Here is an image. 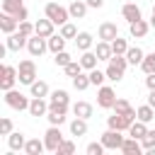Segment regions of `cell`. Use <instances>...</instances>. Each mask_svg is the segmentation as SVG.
Returning <instances> with one entry per match:
<instances>
[{
    "label": "cell",
    "instance_id": "b9f144b4",
    "mask_svg": "<svg viewBox=\"0 0 155 155\" xmlns=\"http://www.w3.org/2000/svg\"><path fill=\"white\" fill-rule=\"evenodd\" d=\"M73 153H75V143H73V140H65V138H63V143L58 145L56 155H73Z\"/></svg>",
    "mask_w": 155,
    "mask_h": 155
},
{
    "label": "cell",
    "instance_id": "5bb4252c",
    "mask_svg": "<svg viewBox=\"0 0 155 155\" xmlns=\"http://www.w3.org/2000/svg\"><path fill=\"white\" fill-rule=\"evenodd\" d=\"M29 114L31 116H46L48 114V102H46V97H31V102H29Z\"/></svg>",
    "mask_w": 155,
    "mask_h": 155
},
{
    "label": "cell",
    "instance_id": "f6af8a7d",
    "mask_svg": "<svg viewBox=\"0 0 155 155\" xmlns=\"http://www.w3.org/2000/svg\"><path fill=\"white\" fill-rule=\"evenodd\" d=\"M104 150H107V148H104V143H102V140H97V143H90V145L85 148V153H87V155H102Z\"/></svg>",
    "mask_w": 155,
    "mask_h": 155
},
{
    "label": "cell",
    "instance_id": "60d3db41",
    "mask_svg": "<svg viewBox=\"0 0 155 155\" xmlns=\"http://www.w3.org/2000/svg\"><path fill=\"white\" fill-rule=\"evenodd\" d=\"M70 61H73V56H70L68 51H58V53H53V63H56L58 68H65Z\"/></svg>",
    "mask_w": 155,
    "mask_h": 155
},
{
    "label": "cell",
    "instance_id": "44dd1931",
    "mask_svg": "<svg viewBox=\"0 0 155 155\" xmlns=\"http://www.w3.org/2000/svg\"><path fill=\"white\" fill-rule=\"evenodd\" d=\"M73 41H75L78 51H90V48L94 46V36H92L90 31H78V36H75Z\"/></svg>",
    "mask_w": 155,
    "mask_h": 155
},
{
    "label": "cell",
    "instance_id": "f5cc1de1",
    "mask_svg": "<svg viewBox=\"0 0 155 155\" xmlns=\"http://www.w3.org/2000/svg\"><path fill=\"white\" fill-rule=\"evenodd\" d=\"M153 15H155V5H153Z\"/></svg>",
    "mask_w": 155,
    "mask_h": 155
},
{
    "label": "cell",
    "instance_id": "30bf717a",
    "mask_svg": "<svg viewBox=\"0 0 155 155\" xmlns=\"http://www.w3.org/2000/svg\"><path fill=\"white\" fill-rule=\"evenodd\" d=\"M44 143H46V150L48 153H56L58 150V145L63 143V133H61V126H48L46 128V133H44Z\"/></svg>",
    "mask_w": 155,
    "mask_h": 155
},
{
    "label": "cell",
    "instance_id": "4dcf8cb0",
    "mask_svg": "<svg viewBox=\"0 0 155 155\" xmlns=\"http://www.w3.org/2000/svg\"><path fill=\"white\" fill-rule=\"evenodd\" d=\"M126 133L140 140V138H143V136L148 133V124H145V121H140V119H136V121H133V124L128 126V131H126Z\"/></svg>",
    "mask_w": 155,
    "mask_h": 155
},
{
    "label": "cell",
    "instance_id": "bcb514c9",
    "mask_svg": "<svg viewBox=\"0 0 155 155\" xmlns=\"http://www.w3.org/2000/svg\"><path fill=\"white\" fill-rule=\"evenodd\" d=\"M17 31H22L24 36H34V24L29 22V19H24V22H19V29Z\"/></svg>",
    "mask_w": 155,
    "mask_h": 155
},
{
    "label": "cell",
    "instance_id": "83f0119b",
    "mask_svg": "<svg viewBox=\"0 0 155 155\" xmlns=\"http://www.w3.org/2000/svg\"><path fill=\"white\" fill-rule=\"evenodd\" d=\"M78 61H80V65H82L85 70H92V68H97V61H99V58H97L94 51H82Z\"/></svg>",
    "mask_w": 155,
    "mask_h": 155
},
{
    "label": "cell",
    "instance_id": "ee69618b",
    "mask_svg": "<svg viewBox=\"0 0 155 155\" xmlns=\"http://www.w3.org/2000/svg\"><path fill=\"white\" fill-rule=\"evenodd\" d=\"M61 34H63L65 39H75V36H78V27H75L73 22H65V24L61 27Z\"/></svg>",
    "mask_w": 155,
    "mask_h": 155
},
{
    "label": "cell",
    "instance_id": "ac0fdd59",
    "mask_svg": "<svg viewBox=\"0 0 155 155\" xmlns=\"http://www.w3.org/2000/svg\"><path fill=\"white\" fill-rule=\"evenodd\" d=\"M53 27H56V24H53V22H51V19H48V17L44 15V19H39V22H34V34H39V36H44V39H48L51 34H56V31H53Z\"/></svg>",
    "mask_w": 155,
    "mask_h": 155
},
{
    "label": "cell",
    "instance_id": "6da1fadb",
    "mask_svg": "<svg viewBox=\"0 0 155 155\" xmlns=\"http://www.w3.org/2000/svg\"><path fill=\"white\" fill-rule=\"evenodd\" d=\"M126 68H128V58H126V56H111V61H107V68H104L107 80H111V82L124 80Z\"/></svg>",
    "mask_w": 155,
    "mask_h": 155
},
{
    "label": "cell",
    "instance_id": "816d5d0a",
    "mask_svg": "<svg viewBox=\"0 0 155 155\" xmlns=\"http://www.w3.org/2000/svg\"><path fill=\"white\" fill-rule=\"evenodd\" d=\"M150 27H155V15H150Z\"/></svg>",
    "mask_w": 155,
    "mask_h": 155
},
{
    "label": "cell",
    "instance_id": "4316f807",
    "mask_svg": "<svg viewBox=\"0 0 155 155\" xmlns=\"http://www.w3.org/2000/svg\"><path fill=\"white\" fill-rule=\"evenodd\" d=\"M7 145H10V150H24V145H27V138H24V133H19V131H12V133L7 136Z\"/></svg>",
    "mask_w": 155,
    "mask_h": 155
},
{
    "label": "cell",
    "instance_id": "f546056e",
    "mask_svg": "<svg viewBox=\"0 0 155 155\" xmlns=\"http://www.w3.org/2000/svg\"><path fill=\"white\" fill-rule=\"evenodd\" d=\"M85 133H87V119H80V116H75V119L70 121V136L80 138V136H85Z\"/></svg>",
    "mask_w": 155,
    "mask_h": 155
},
{
    "label": "cell",
    "instance_id": "8fae6325",
    "mask_svg": "<svg viewBox=\"0 0 155 155\" xmlns=\"http://www.w3.org/2000/svg\"><path fill=\"white\" fill-rule=\"evenodd\" d=\"M136 119H131L128 114H119L114 111L111 116H107V128H116V131H128V126L133 124Z\"/></svg>",
    "mask_w": 155,
    "mask_h": 155
},
{
    "label": "cell",
    "instance_id": "d590c367",
    "mask_svg": "<svg viewBox=\"0 0 155 155\" xmlns=\"http://www.w3.org/2000/svg\"><path fill=\"white\" fill-rule=\"evenodd\" d=\"M87 75H90V82H92L94 87H102V85H104V80H107V73H104V70H97V68L87 70Z\"/></svg>",
    "mask_w": 155,
    "mask_h": 155
},
{
    "label": "cell",
    "instance_id": "7a4b0ae2",
    "mask_svg": "<svg viewBox=\"0 0 155 155\" xmlns=\"http://www.w3.org/2000/svg\"><path fill=\"white\" fill-rule=\"evenodd\" d=\"M44 15H46L53 24H58V27H63L68 19H73V17H70V10H68V7H63V5H58V2H46Z\"/></svg>",
    "mask_w": 155,
    "mask_h": 155
},
{
    "label": "cell",
    "instance_id": "f1b7e54d",
    "mask_svg": "<svg viewBox=\"0 0 155 155\" xmlns=\"http://www.w3.org/2000/svg\"><path fill=\"white\" fill-rule=\"evenodd\" d=\"M29 94H31V97H48L51 90H48V85H46L44 80H34V82L29 85Z\"/></svg>",
    "mask_w": 155,
    "mask_h": 155
},
{
    "label": "cell",
    "instance_id": "836d02e7",
    "mask_svg": "<svg viewBox=\"0 0 155 155\" xmlns=\"http://www.w3.org/2000/svg\"><path fill=\"white\" fill-rule=\"evenodd\" d=\"M48 102H53V104H70V94L65 90H53L48 94Z\"/></svg>",
    "mask_w": 155,
    "mask_h": 155
},
{
    "label": "cell",
    "instance_id": "7dc6e473",
    "mask_svg": "<svg viewBox=\"0 0 155 155\" xmlns=\"http://www.w3.org/2000/svg\"><path fill=\"white\" fill-rule=\"evenodd\" d=\"M12 133V121L10 119H0V136H10Z\"/></svg>",
    "mask_w": 155,
    "mask_h": 155
},
{
    "label": "cell",
    "instance_id": "3957f363",
    "mask_svg": "<svg viewBox=\"0 0 155 155\" xmlns=\"http://www.w3.org/2000/svg\"><path fill=\"white\" fill-rule=\"evenodd\" d=\"M29 97H31V94H29ZM29 97L22 94L19 90H7L2 99H5V104H7L10 109H15V111H29V102H31Z\"/></svg>",
    "mask_w": 155,
    "mask_h": 155
},
{
    "label": "cell",
    "instance_id": "e575fe53",
    "mask_svg": "<svg viewBox=\"0 0 155 155\" xmlns=\"http://www.w3.org/2000/svg\"><path fill=\"white\" fill-rule=\"evenodd\" d=\"M111 51H114V56H126V51H128V41L121 39V36H116V39L111 41Z\"/></svg>",
    "mask_w": 155,
    "mask_h": 155
},
{
    "label": "cell",
    "instance_id": "8992f818",
    "mask_svg": "<svg viewBox=\"0 0 155 155\" xmlns=\"http://www.w3.org/2000/svg\"><path fill=\"white\" fill-rule=\"evenodd\" d=\"M124 131H116V128H107L102 136H99V140L104 143V148L107 150H121V145H124V138L126 136H121Z\"/></svg>",
    "mask_w": 155,
    "mask_h": 155
},
{
    "label": "cell",
    "instance_id": "f35d334b",
    "mask_svg": "<svg viewBox=\"0 0 155 155\" xmlns=\"http://www.w3.org/2000/svg\"><path fill=\"white\" fill-rule=\"evenodd\" d=\"M82 70H85V68H82V65H80V61H70V63H68V65H65V68H63V73H65V75H68V78H70V80H73V78H75V75H80V73H82Z\"/></svg>",
    "mask_w": 155,
    "mask_h": 155
},
{
    "label": "cell",
    "instance_id": "7c38bea8",
    "mask_svg": "<svg viewBox=\"0 0 155 155\" xmlns=\"http://www.w3.org/2000/svg\"><path fill=\"white\" fill-rule=\"evenodd\" d=\"M27 41H29V36H24L22 31H12L5 39V46H7V51H22V48H27Z\"/></svg>",
    "mask_w": 155,
    "mask_h": 155
},
{
    "label": "cell",
    "instance_id": "74e56055",
    "mask_svg": "<svg viewBox=\"0 0 155 155\" xmlns=\"http://www.w3.org/2000/svg\"><path fill=\"white\" fill-rule=\"evenodd\" d=\"M24 7V0H2V12H10V15H17L19 10Z\"/></svg>",
    "mask_w": 155,
    "mask_h": 155
},
{
    "label": "cell",
    "instance_id": "484cf974",
    "mask_svg": "<svg viewBox=\"0 0 155 155\" xmlns=\"http://www.w3.org/2000/svg\"><path fill=\"white\" fill-rule=\"evenodd\" d=\"M126 58H128V65H140L143 58H145V51H143L140 46H128Z\"/></svg>",
    "mask_w": 155,
    "mask_h": 155
},
{
    "label": "cell",
    "instance_id": "cb8c5ba5",
    "mask_svg": "<svg viewBox=\"0 0 155 155\" xmlns=\"http://www.w3.org/2000/svg\"><path fill=\"white\" fill-rule=\"evenodd\" d=\"M70 109H73V114H75V116H80V119H92V111H94V109H92V104H90V102H82V99H80V102H75Z\"/></svg>",
    "mask_w": 155,
    "mask_h": 155
},
{
    "label": "cell",
    "instance_id": "603a6c76",
    "mask_svg": "<svg viewBox=\"0 0 155 155\" xmlns=\"http://www.w3.org/2000/svg\"><path fill=\"white\" fill-rule=\"evenodd\" d=\"M94 53H97V58L99 61H111V56H114V51H111V41H97V46H94Z\"/></svg>",
    "mask_w": 155,
    "mask_h": 155
},
{
    "label": "cell",
    "instance_id": "681fc988",
    "mask_svg": "<svg viewBox=\"0 0 155 155\" xmlns=\"http://www.w3.org/2000/svg\"><path fill=\"white\" fill-rule=\"evenodd\" d=\"M90 7H94V10H99V7H104V0H85Z\"/></svg>",
    "mask_w": 155,
    "mask_h": 155
},
{
    "label": "cell",
    "instance_id": "d6986e66",
    "mask_svg": "<svg viewBox=\"0 0 155 155\" xmlns=\"http://www.w3.org/2000/svg\"><path fill=\"white\" fill-rule=\"evenodd\" d=\"M148 31H150V22H145V19H138V22L128 24V34L133 39H143V36H148Z\"/></svg>",
    "mask_w": 155,
    "mask_h": 155
},
{
    "label": "cell",
    "instance_id": "9c48e42d",
    "mask_svg": "<svg viewBox=\"0 0 155 155\" xmlns=\"http://www.w3.org/2000/svg\"><path fill=\"white\" fill-rule=\"evenodd\" d=\"M27 51H29L31 58H41V56L48 51V39H44V36H39V34L29 36V41H27Z\"/></svg>",
    "mask_w": 155,
    "mask_h": 155
},
{
    "label": "cell",
    "instance_id": "c3c4849f",
    "mask_svg": "<svg viewBox=\"0 0 155 155\" xmlns=\"http://www.w3.org/2000/svg\"><path fill=\"white\" fill-rule=\"evenodd\" d=\"M145 87L148 90H155V73H148L145 75Z\"/></svg>",
    "mask_w": 155,
    "mask_h": 155
},
{
    "label": "cell",
    "instance_id": "e0dca14e",
    "mask_svg": "<svg viewBox=\"0 0 155 155\" xmlns=\"http://www.w3.org/2000/svg\"><path fill=\"white\" fill-rule=\"evenodd\" d=\"M121 153L124 155H140L143 153V143L133 136H126L124 138V145H121Z\"/></svg>",
    "mask_w": 155,
    "mask_h": 155
},
{
    "label": "cell",
    "instance_id": "2e32d148",
    "mask_svg": "<svg viewBox=\"0 0 155 155\" xmlns=\"http://www.w3.org/2000/svg\"><path fill=\"white\" fill-rule=\"evenodd\" d=\"M97 36H99L102 41H114V39L119 36V29H116L114 22H102L99 29H97Z\"/></svg>",
    "mask_w": 155,
    "mask_h": 155
},
{
    "label": "cell",
    "instance_id": "4fadbf2b",
    "mask_svg": "<svg viewBox=\"0 0 155 155\" xmlns=\"http://www.w3.org/2000/svg\"><path fill=\"white\" fill-rule=\"evenodd\" d=\"M121 15H124V19L131 24V22H138V19H143V10H140V5H136V2H124V7H121Z\"/></svg>",
    "mask_w": 155,
    "mask_h": 155
},
{
    "label": "cell",
    "instance_id": "1f68e13d",
    "mask_svg": "<svg viewBox=\"0 0 155 155\" xmlns=\"http://www.w3.org/2000/svg\"><path fill=\"white\" fill-rule=\"evenodd\" d=\"M136 119H140V121L150 124V121L155 119V107H150V104H140V107L136 109Z\"/></svg>",
    "mask_w": 155,
    "mask_h": 155
},
{
    "label": "cell",
    "instance_id": "52a82bcc",
    "mask_svg": "<svg viewBox=\"0 0 155 155\" xmlns=\"http://www.w3.org/2000/svg\"><path fill=\"white\" fill-rule=\"evenodd\" d=\"M114 104H116V92H114V87H109V85L97 87V107H99V109H114Z\"/></svg>",
    "mask_w": 155,
    "mask_h": 155
},
{
    "label": "cell",
    "instance_id": "9a60e30c",
    "mask_svg": "<svg viewBox=\"0 0 155 155\" xmlns=\"http://www.w3.org/2000/svg\"><path fill=\"white\" fill-rule=\"evenodd\" d=\"M0 29H2L5 36H7V34H12V31L19 29V19H17L15 15H10V12H2V15H0Z\"/></svg>",
    "mask_w": 155,
    "mask_h": 155
},
{
    "label": "cell",
    "instance_id": "ab89813d",
    "mask_svg": "<svg viewBox=\"0 0 155 155\" xmlns=\"http://www.w3.org/2000/svg\"><path fill=\"white\" fill-rule=\"evenodd\" d=\"M140 70L148 75V73H155V51L153 53H145V58H143V63H140Z\"/></svg>",
    "mask_w": 155,
    "mask_h": 155
},
{
    "label": "cell",
    "instance_id": "d6a6232c",
    "mask_svg": "<svg viewBox=\"0 0 155 155\" xmlns=\"http://www.w3.org/2000/svg\"><path fill=\"white\" fill-rule=\"evenodd\" d=\"M114 111H119V114H128L131 119H136V109L131 107V102H128V99H119V97H116V104H114Z\"/></svg>",
    "mask_w": 155,
    "mask_h": 155
},
{
    "label": "cell",
    "instance_id": "7402d4cb",
    "mask_svg": "<svg viewBox=\"0 0 155 155\" xmlns=\"http://www.w3.org/2000/svg\"><path fill=\"white\" fill-rule=\"evenodd\" d=\"M44 150H46L44 138H27V145H24V153L27 155H41Z\"/></svg>",
    "mask_w": 155,
    "mask_h": 155
},
{
    "label": "cell",
    "instance_id": "7bdbcfd3",
    "mask_svg": "<svg viewBox=\"0 0 155 155\" xmlns=\"http://www.w3.org/2000/svg\"><path fill=\"white\" fill-rule=\"evenodd\" d=\"M140 143H143V150H155V131L148 128V133L140 138Z\"/></svg>",
    "mask_w": 155,
    "mask_h": 155
},
{
    "label": "cell",
    "instance_id": "277c9868",
    "mask_svg": "<svg viewBox=\"0 0 155 155\" xmlns=\"http://www.w3.org/2000/svg\"><path fill=\"white\" fill-rule=\"evenodd\" d=\"M17 82H19V73H17V68L2 63V68H0V90H2V92L15 90Z\"/></svg>",
    "mask_w": 155,
    "mask_h": 155
},
{
    "label": "cell",
    "instance_id": "8d00e7d4",
    "mask_svg": "<svg viewBox=\"0 0 155 155\" xmlns=\"http://www.w3.org/2000/svg\"><path fill=\"white\" fill-rule=\"evenodd\" d=\"M90 85H92V82H90V75H85V73H80V75L73 78V87H75L78 92H85Z\"/></svg>",
    "mask_w": 155,
    "mask_h": 155
},
{
    "label": "cell",
    "instance_id": "5b68a950",
    "mask_svg": "<svg viewBox=\"0 0 155 155\" xmlns=\"http://www.w3.org/2000/svg\"><path fill=\"white\" fill-rule=\"evenodd\" d=\"M17 73H19V82L29 87V85L36 80V63H34L31 58H24V61H19Z\"/></svg>",
    "mask_w": 155,
    "mask_h": 155
},
{
    "label": "cell",
    "instance_id": "d4e9b609",
    "mask_svg": "<svg viewBox=\"0 0 155 155\" xmlns=\"http://www.w3.org/2000/svg\"><path fill=\"white\" fill-rule=\"evenodd\" d=\"M65 41H68V39H65L61 31H58V34H51V36H48V51H51V53L65 51Z\"/></svg>",
    "mask_w": 155,
    "mask_h": 155
},
{
    "label": "cell",
    "instance_id": "f907efd6",
    "mask_svg": "<svg viewBox=\"0 0 155 155\" xmlns=\"http://www.w3.org/2000/svg\"><path fill=\"white\" fill-rule=\"evenodd\" d=\"M148 104L155 107V90H150V94H148Z\"/></svg>",
    "mask_w": 155,
    "mask_h": 155
},
{
    "label": "cell",
    "instance_id": "ffe728a7",
    "mask_svg": "<svg viewBox=\"0 0 155 155\" xmlns=\"http://www.w3.org/2000/svg\"><path fill=\"white\" fill-rule=\"evenodd\" d=\"M68 10H70V17H73V19H85L90 5H87L85 0H73V2L68 5Z\"/></svg>",
    "mask_w": 155,
    "mask_h": 155
},
{
    "label": "cell",
    "instance_id": "ba28073f",
    "mask_svg": "<svg viewBox=\"0 0 155 155\" xmlns=\"http://www.w3.org/2000/svg\"><path fill=\"white\" fill-rule=\"evenodd\" d=\"M68 109H70V104H53V102H48V114H46L48 124H53V126H63V124H65V114H68Z\"/></svg>",
    "mask_w": 155,
    "mask_h": 155
}]
</instances>
